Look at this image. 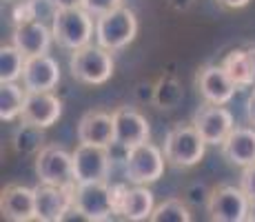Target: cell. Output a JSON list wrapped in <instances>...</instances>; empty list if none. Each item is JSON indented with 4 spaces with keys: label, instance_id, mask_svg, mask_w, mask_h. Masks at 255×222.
Masks as SVG:
<instances>
[{
    "label": "cell",
    "instance_id": "5b68a950",
    "mask_svg": "<svg viewBox=\"0 0 255 222\" xmlns=\"http://www.w3.org/2000/svg\"><path fill=\"white\" fill-rule=\"evenodd\" d=\"M138 36V18L131 9L118 7L96 18V42L109 51H120Z\"/></svg>",
    "mask_w": 255,
    "mask_h": 222
},
{
    "label": "cell",
    "instance_id": "7c38bea8",
    "mask_svg": "<svg viewBox=\"0 0 255 222\" xmlns=\"http://www.w3.org/2000/svg\"><path fill=\"white\" fill-rule=\"evenodd\" d=\"M36 189V220L58 222L65 220L67 211L73 207V187L38 182Z\"/></svg>",
    "mask_w": 255,
    "mask_h": 222
},
{
    "label": "cell",
    "instance_id": "8992f818",
    "mask_svg": "<svg viewBox=\"0 0 255 222\" xmlns=\"http://www.w3.org/2000/svg\"><path fill=\"white\" fill-rule=\"evenodd\" d=\"M253 202L244 194L242 187L218 185L211 189L207 211L209 218L215 222H244L251 220Z\"/></svg>",
    "mask_w": 255,
    "mask_h": 222
},
{
    "label": "cell",
    "instance_id": "cb8c5ba5",
    "mask_svg": "<svg viewBox=\"0 0 255 222\" xmlns=\"http://www.w3.org/2000/svg\"><path fill=\"white\" fill-rule=\"evenodd\" d=\"M184 100V89L180 85L178 78L173 76H160L155 80V96L153 105L160 111H171L175 107H180Z\"/></svg>",
    "mask_w": 255,
    "mask_h": 222
},
{
    "label": "cell",
    "instance_id": "ac0fdd59",
    "mask_svg": "<svg viewBox=\"0 0 255 222\" xmlns=\"http://www.w3.org/2000/svg\"><path fill=\"white\" fill-rule=\"evenodd\" d=\"M53 40L51 27L40 20H27L22 24H13L11 44H16L24 56H38V53H47Z\"/></svg>",
    "mask_w": 255,
    "mask_h": 222
},
{
    "label": "cell",
    "instance_id": "30bf717a",
    "mask_svg": "<svg viewBox=\"0 0 255 222\" xmlns=\"http://www.w3.org/2000/svg\"><path fill=\"white\" fill-rule=\"evenodd\" d=\"M191 122L200 131V136L207 140V145H222L224 138L235 127L233 113L224 105H213V102H204L202 107H198Z\"/></svg>",
    "mask_w": 255,
    "mask_h": 222
},
{
    "label": "cell",
    "instance_id": "4fadbf2b",
    "mask_svg": "<svg viewBox=\"0 0 255 222\" xmlns=\"http://www.w3.org/2000/svg\"><path fill=\"white\" fill-rule=\"evenodd\" d=\"M195 87L204 102H213V105H227L238 91V85L231 80L222 65L200 67V71L195 73Z\"/></svg>",
    "mask_w": 255,
    "mask_h": 222
},
{
    "label": "cell",
    "instance_id": "f1b7e54d",
    "mask_svg": "<svg viewBox=\"0 0 255 222\" xmlns=\"http://www.w3.org/2000/svg\"><path fill=\"white\" fill-rule=\"evenodd\" d=\"M240 187L244 189V194L251 198L255 205V162L249 167H242V176H240Z\"/></svg>",
    "mask_w": 255,
    "mask_h": 222
},
{
    "label": "cell",
    "instance_id": "7402d4cb",
    "mask_svg": "<svg viewBox=\"0 0 255 222\" xmlns=\"http://www.w3.org/2000/svg\"><path fill=\"white\" fill-rule=\"evenodd\" d=\"M47 145V136H45V127H38L33 122L20 120V125L13 129L11 136V147L16 154L20 156H33Z\"/></svg>",
    "mask_w": 255,
    "mask_h": 222
},
{
    "label": "cell",
    "instance_id": "f546056e",
    "mask_svg": "<svg viewBox=\"0 0 255 222\" xmlns=\"http://www.w3.org/2000/svg\"><path fill=\"white\" fill-rule=\"evenodd\" d=\"M153 96H155V82L142 80L135 85V100L142 102V105H146V102L153 105Z\"/></svg>",
    "mask_w": 255,
    "mask_h": 222
},
{
    "label": "cell",
    "instance_id": "8fae6325",
    "mask_svg": "<svg viewBox=\"0 0 255 222\" xmlns=\"http://www.w3.org/2000/svg\"><path fill=\"white\" fill-rule=\"evenodd\" d=\"M114 194H116V216L131 222L151 218L155 202H153V194H151V189H146V185H135V187L114 185Z\"/></svg>",
    "mask_w": 255,
    "mask_h": 222
},
{
    "label": "cell",
    "instance_id": "ba28073f",
    "mask_svg": "<svg viewBox=\"0 0 255 222\" xmlns=\"http://www.w3.org/2000/svg\"><path fill=\"white\" fill-rule=\"evenodd\" d=\"M36 176L38 182L47 185H60V187H73V154L58 145H45L36 154Z\"/></svg>",
    "mask_w": 255,
    "mask_h": 222
},
{
    "label": "cell",
    "instance_id": "603a6c76",
    "mask_svg": "<svg viewBox=\"0 0 255 222\" xmlns=\"http://www.w3.org/2000/svg\"><path fill=\"white\" fill-rule=\"evenodd\" d=\"M24 100H27V89L16 82H0V118L2 122H11L20 118Z\"/></svg>",
    "mask_w": 255,
    "mask_h": 222
},
{
    "label": "cell",
    "instance_id": "d4e9b609",
    "mask_svg": "<svg viewBox=\"0 0 255 222\" xmlns=\"http://www.w3.org/2000/svg\"><path fill=\"white\" fill-rule=\"evenodd\" d=\"M27 56L16 44H2L0 49V82H18L22 78Z\"/></svg>",
    "mask_w": 255,
    "mask_h": 222
},
{
    "label": "cell",
    "instance_id": "4dcf8cb0",
    "mask_svg": "<svg viewBox=\"0 0 255 222\" xmlns=\"http://www.w3.org/2000/svg\"><path fill=\"white\" fill-rule=\"evenodd\" d=\"M215 2L224 9H242V7H247L251 0H215Z\"/></svg>",
    "mask_w": 255,
    "mask_h": 222
},
{
    "label": "cell",
    "instance_id": "1f68e13d",
    "mask_svg": "<svg viewBox=\"0 0 255 222\" xmlns=\"http://www.w3.org/2000/svg\"><path fill=\"white\" fill-rule=\"evenodd\" d=\"M247 118H249V122L255 127V87H253V93L249 96V102H247Z\"/></svg>",
    "mask_w": 255,
    "mask_h": 222
},
{
    "label": "cell",
    "instance_id": "6da1fadb",
    "mask_svg": "<svg viewBox=\"0 0 255 222\" xmlns=\"http://www.w3.org/2000/svg\"><path fill=\"white\" fill-rule=\"evenodd\" d=\"M204 151H207V140L200 136L193 122H189V125L178 122L166 133L164 158L171 167L189 169V167L200 165V160L204 158Z\"/></svg>",
    "mask_w": 255,
    "mask_h": 222
},
{
    "label": "cell",
    "instance_id": "44dd1931",
    "mask_svg": "<svg viewBox=\"0 0 255 222\" xmlns=\"http://www.w3.org/2000/svg\"><path fill=\"white\" fill-rule=\"evenodd\" d=\"M222 67L231 76V80L238 85V89L255 87V65L249 49H233L222 60Z\"/></svg>",
    "mask_w": 255,
    "mask_h": 222
},
{
    "label": "cell",
    "instance_id": "2e32d148",
    "mask_svg": "<svg viewBox=\"0 0 255 222\" xmlns=\"http://www.w3.org/2000/svg\"><path fill=\"white\" fill-rule=\"evenodd\" d=\"M0 211L4 220L11 222L36 220V189L24 185H7L0 194Z\"/></svg>",
    "mask_w": 255,
    "mask_h": 222
},
{
    "label": "cell",
    "instance_id": "52a82bcc",
    "mask_svg": "<svg viewBox=\"0 0 255 222\" xmlns=\"http://www.w3.org/2000/svg\"><path fill=\"white\" fill-rule=\"evenodd\" d=\"M164 149L151 145L149 140L131 147L125 165V180L133 185H151L158 182L164 174Z\"/></svg>",
    "mask_w": 255,
    "mask_h": 222
},
{
    "label": "cell",
    "instance_id": "484cf974",
    "mask_svg": "<svg viewBox=\"0 0 255 222\" xmlns=\"http://www.w3.org/2000/svg\"><path fill=\"white\" fill-rule=\"evenodd\" d=\"M149 220H153V222H189L191 211H189V205L184 202V198H169L160 207H155Z\"/></svg>",
    "mask_w": 255,
    "mask_h": 222
},
{
    "label": "cell",
    "instance_id": "ffe728a7",
    "mask_svg": "<svg viewBox=\"0 0 255 222\" xmlns=\"http://www.w3.org/2000/svg\"><path fill=\"white\" fill-rule=\"evenodd\" d=\"M222 156L235 167H249L255 162V127H233L224 138Z\"/></svg>",
    "mask_w": 255,
    "mask_h": 222
},
{
    "label": "cell",
    "instance_id": "836d02e7",
    "mask_svg": "<svg viewBox=\"0 0 255 222\" xmlns=\"http://www.w3.org/2000/svg\"><path fill=\"white\" fill-rule=\"evenodd\" d=\"M169 4L175 9V11H186V9L193 4V0H169Z\"/></svg>",
    "mask_w": 255,
    "mask_h": 222
},
{
    "label": "cell",
    "instance_id": "3957f363",
    "mask_svg": "<svg viewBox=\"0 0 255 222\" xmlns=\"http://www.w3.org/2000/svg\"><path fill=\"white\" fill-rule=\"evenodd\" d=\"M53 40L60 44L62 49H76L85 47L91 42L96 36V22L93 16L82 7H71V9H58L56 18L51 22Z\"/></svg>",
    "mask_w": 255,
    "mask_h": 222
},
{
    "label": "cell",
    "instance_id": "5bb4252c",
    "mask_svg": "<svg viewBox=\"0 0 255 222\" xmlns=\"http://www.w3.org/2000/svg\"><path fill=\"white\" fill-rule=\"evenodd\" d=\"M20 80L27 91H53L60 82V67L49 53L29 56Z\"/></svg>",
    "mask_w": 255,
    "mask_h": 222
},
{
    "label": "cell",
    "instance_id": "277c9868",
    "mask_svg": "<svg viewBox=\"0 0 255 222\" xmlns=\"http://www.w3.org/2000/svg\"><path fill=\"white\" fill-rule=\"evenodd\" d=\"M73 207L89 222L109 220L116 216V194L109 180L76 182L73 185Z\"/></svg>",
    "mask_w": 255,
    "mask_h": 222
},
{
    "label": "cell",
    "instance_id": "7a4b0ae2",
    "mask_svg": "<svg viewBox=\"0 0 255 222\" xmlns=\"http://www.w3.org/2000/svg\"><path fill=\"white\" fill-rule=\"evenodd\" d=\"M114 51L109 49L100 47V44H85V47L76 49L71 51V60H69V69H71V76L76 78L78 82L82 85H105L111 76H114Z\"/></svg>",
    "mask_w": 255,
    "mask_h": 222
},
{
    "label": "cell",
    "instance_id": "83f0119b",
    "mask_svg": "<svg viewBox=\"0 0 255 222\" xmlns=\"http://www.w3.org/2000/svg\"><path fill=\"white\" fill-rule=\"evenodd\" d=\"M209 196H211V191L207 189V185H202V182H193V185H189L184 189V202L186 205H193V207H198V205H207L209 202Z\"/></svg>",
    "mask_w": 255,
    "mask_h": 222
},
{
    "label": "cell",
    "instance_id": "9a60e30c",
    "mask_svg": "<svg viewBox=\"0 0 255 222\" xmlns=\"http://www.w3.org/2000/svg\"><path fill=\"white\" fill-rule=\"evenodd\" d=\"M62 116V102L53 91H27L20 120L33 122L38 127H53Z\"/></svg>",
    "mask_w": 255,
    "mask_h": 222
},
{
    "label": "cell",
    "instance_id": "e0dca14e",
    "mask_svg": "<svg viewBox=\"0 0 255 222\" xmlns=\"http://www.w3.org/2000/svg\"><path fill=\"white\" fill-rule=\"evenodd\" d=\"M114 125H116V142L125 147H135L140 142H146L151 136V125L146 116H142L133 107H118L114 111Z\"/></svg>",
    "mask_w": 255,
    "mask_h": 222
},
{
    "label": "cell",
    "instance_id": "d6a6232c",
    "mask_svg": "<svg viewBox=\"0 0 255 222\" xmlns=\"http://www.w3.org/2000/svg\"><path fill=\"white\" fill-rule=\"evenodd\" d=\"M58 9H71V7H82V0H51Z\"/></svg>",
    "mask_w": 255,
    "mask_h": 222
},
{
    "label": "cell",
    "instance_id": "9c48e42d",
    "mask_svg": "<svg viewBox=\"0 0 255 222\" xmlns=\"http://www.w3.org/2000/svg\"><path fill=\"white\" fill-rule=\"evenodd\" d=\"M111 176V160L107 147L100 145H80L73 151V178L76 182H96L109 180Z\"/></svg>",
    "mask_w": 255,
    "mask_h": 222
},
{
    "label": "cell",
    "instance_id": "e575fe53",
    "mask_svg": "<svg viewBox=\"0 0 255 222\" xmlns=\"http://www.w3.org/2000/svg\"><path fill=\"white\" fill-rule=\"evenodd\" d=\"M249 53H251V58H253V65H255V47H249Z\"/></svg>",
    "mask_w": 255,
    "mask_h": 222
},
{
    "label": "cell",
    "instance_id": "d6986e66",
    "mask_svg": "<svg viewBox=\"0 0 255 222\" xmlns=\"http://www.w3.org/2000/svg\"><path fill=\"white\" fill-rule=\"evenodd\" d=\"M114 140H116L114 113H107L102 109H91L80 118V122H78V142L107 147Z\"/></svg>",
    "mask_w": 255,
    "mask_h": 222
},
{
    "label": "cell",
    "instance_id": "4316f807",
    "mask_svg": "<svg viewBox=\"0 0 255 222\" xmlns=\"http://www.w3.org/2000/svg\"><path fill=\"white\" fill-rule=\"evenodd\" d=\"M118 7H122V0H82V9H87L93 18L105 16Z\"/></svg>",
    "mask_w": 255,
    "mask_h": 222
}]
</instances>
